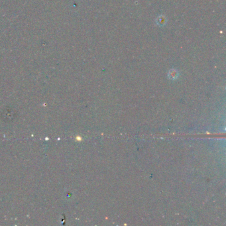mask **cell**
Listing matches in <instances>:
<instances>
[{
  "label": "cell",
  "mask_w": 226,
  "mask_h": 226,
  "mask_svg": "<svg viewBox=\"0 0 226 226\" xmlns=\"http://www.w3.org/2000/svg\"><path fill=\"white\" fill-rule=\"evenodd\" d=\"M177 72L175 70H171L169 73V76H170L172 78H174L177 77Z\"/></svg>",
  "instance_id": "6da1fadb"
}]
</instances>
